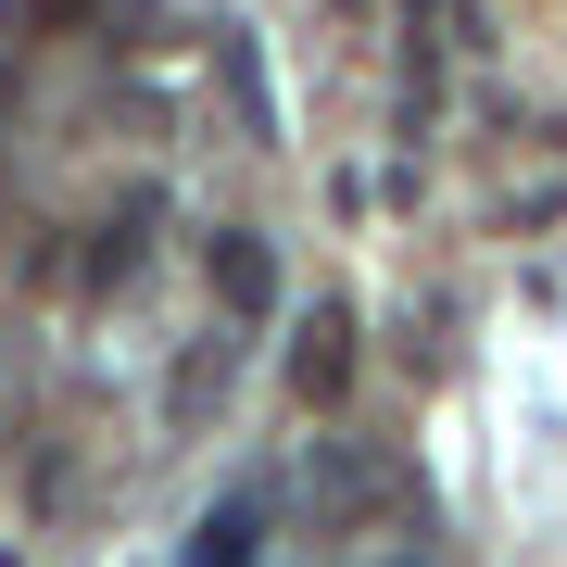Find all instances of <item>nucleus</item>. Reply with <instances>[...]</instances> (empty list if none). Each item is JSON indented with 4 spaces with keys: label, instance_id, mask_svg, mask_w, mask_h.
Wrapping results in <instances>:
<instances>
[{
    "label": "nucleus",
    "instance_id": "39448f33",
    "mask_svg": "<svg viewBox=\"0 0 567 567\" xmlns=\"http://www.w3.org/2000/svg\"><path fill=\"white\" fill-rule=\"evenodd\" d=\"M215 404H227V341H203V353L177 365V391H164V429H203Z\"/></svg>",
    "mask_w": 567,
    "mask_h": 567
},
{
    "label": "nucleus",
    "instance_id": "7ed1b4c3",
    "mask_svg": "<svg viewBox=\"0 0 567 567\" xmlns=\"http://www.w3.org/2000/svg\"><path fill=\"white\" fill-rule=\"evenodd\" d=\"M252 543H265V492H227V505L189 529V555H177V567H252Z\"/></svg>",
    "mask_w": 567,
    "mask_h": 567
},
{
    "label": "nucleus",
    "instance_id": "f257e3e1",
    "mask_svg": "<svg viewBox=\"0 0 567 567\" xmlns=\"http://www.w3.org/2000/svg\"><path fill=\"white\" fill-rule=\"evenodd\" d=\"M290 391H303V404H341V391H353V303H316V316H303V341H290Z\"/></svg>",
    "mask_w": 567,
    "mask_h": 567
},
{
    "label": "nucleus",
    "instance_id": "20e7f679",
    "mask_svg": "<svg viewBox=\"0 0 567 567\" xmlns=\"http://www.w3.org/2000/svg\"><path fill=\"white\" fill-rule=\"evenodd\" d=\"M140 227H152V189H140V203H126V215H102V227H89V290L140 278Z\"/></svg>",
    "mask_w": 567,
    "mask_h": 567
},
{
    "label": "nucleus",
    "instance_id": "f03ea898",
    "mask_svg": "<svg viewBox=\"0 0 567 567\" xmlns=\"http://www.w3.org/2000/svg\"><path fill=\"white\" fill-rule=\"evenodd\" d=\"M215 303L240 316V328H252V316H278V252H265L252 227H215Z\"/></svg>",
    "mask_w": 567,
    "mask_h": 567
}]
</instances>
